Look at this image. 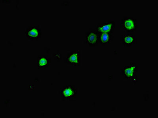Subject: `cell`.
I'll use <instances>...</instances> for the list:
<instances>
[{
  "label": "cell",
  "instance_id": "obj_1",
  "mask_svg": "<svg viewBox=\"0 0 158 118\" xmlns=\"http://www.w3.org/2000/svg\"><path fill=\"white\" fill-rule=\"evenodd\" d=\"M139 20L132 17H125L121 19V27L124 31L132 33L136 31L139 27Z\"/></svg>",
  "mask_w": 158,
  "mask_h": 118
},
{
  "label": "cell",
  "instance_id": "obj_2",
  "mask_svg": "<svg viewBox=\"0 0 158 118\" xmlns=\"http://www.w3.org/2000/svg\"><path fill=\"white\" fill-rule=\"evenodd\" d=\"M79 94V90L74 85H68L61 89L59 92L62 101H70L75 99Z\"/></svg>",
  "mask_w": 158,
  "mask_h": 118
},
{
  "label": "cell",
  "instance_id": "obj_3",
  "mask_svg": "<svg viewBox=\"0 0 158 118\" xmlns=\"http://www.w3.org/2000/svg\"><path fill=\"white\" fill-rule=\"evenodd\" d=\"M65 63L73 66H80L82 64V52L79 50L69 52L65 58Z\"/></svg>",
  "mask_w": 158,
  "mask_h": 118
},
{
  "label": "cell",
  "instance_id": "obj_4",
  "mask_svg": "<svg viewBox=\"0 0 158 118\" xmlns=\"http://www.w3.org/2000/svg\"><path fill=\"white\" fill-rule=\"evenodd\" d=\"M138 67L136 64L132 63L129 66L124 67L122 69V75L124 78L131 80L132 81H136V78L138 77Z\"/></svg>",
  "mask_w": 158,
  "mask_h": 118
},
{
  "label": "cell",
  "instance_id": "obj_5",
  "mask_svg": "<svg viewBox=\"0 0 158 118\" xmlns=\"http://www.w3.org/2000/svg\"><path fill=\"white\" fill-rule=\"evenodd\" d=\"M42 34V30L39 26H31L26 30V36L31 41L37 40L41 37Z\"/></svg>",
  "mask_w": 158,
  "mask_h": 118
},
{
  "label": "cell",
  "instance_id": "obj_6",
  "mask_svg": "<svg viewBox=\"0 0 158 118\" xmlns=\"http://www.w3.org/2000/svg\"><path fill=\"white\" fill-rule=\"evenodd\" d=\"M116 27V22L108 21L104 23L99 24L96 26V31L98 33H113Z\"/></svg>",
  "mask_w": 158,
  "mask_h": 118
},
{
  "label": "cell",
  "instance_id": "obj_7",
  "mask_svg": "<svg viewBox=\"0 0 158 118\" xmlns=\"http://www.w3.org/2000/svg\"><path fill=\"white\" fill-rule=\"evenodd\" d=\"M85 44L90 47H95L99 45V34L96 30H90L86 32Z\"/></svg>",
  "mask_w": 158,
  "mask_h": 118
},
{
  "label": "cell",
  "instance_id": "obj_8",
  "mask_svg": "<svg viewBox=\"0 0 158 118\" xmlns=\"http://www.w3.org/2000/svg\"><path fill=\"white\" fill-rule=\"evenodd\" d=\"M121 41L124 47H129L138 44L139 39L135 35L129 33L121 36Z\"/></svg>",
  "mask_w": 158,
  "mask_h": 118
},
{
  "label": "cell",
  "instance_id": "obj_9",
  "mask_svg": "<svg viewBox=\"0 0 158 118\" xmlns=\"http://www.w3.org/2000/svg\"><path fill=\"white\" fill-rule=\"evenodd\" d=\"M51 59L46 55H39L37 57V66L39 69H46L50 66Z\"/></svg>",
  "mask_w": 158,
  "mask_h": 118
},
{
  "label": "cell",
  "instance_id": "obj_10",
  "mask_svg": "<svg viewBox=\"0 0 158 118\" xmlns=\"http://www.w3.org/2000/svg\"><path fill=\"white\" fill-rule=\"evenodd\" d=\"M99 34V44L105 45L110 44L113 41L114 35L113 33H102Z\"/></svg>",
  "mask_w": 158,
  "mask_h": 118
}]
</instances>
